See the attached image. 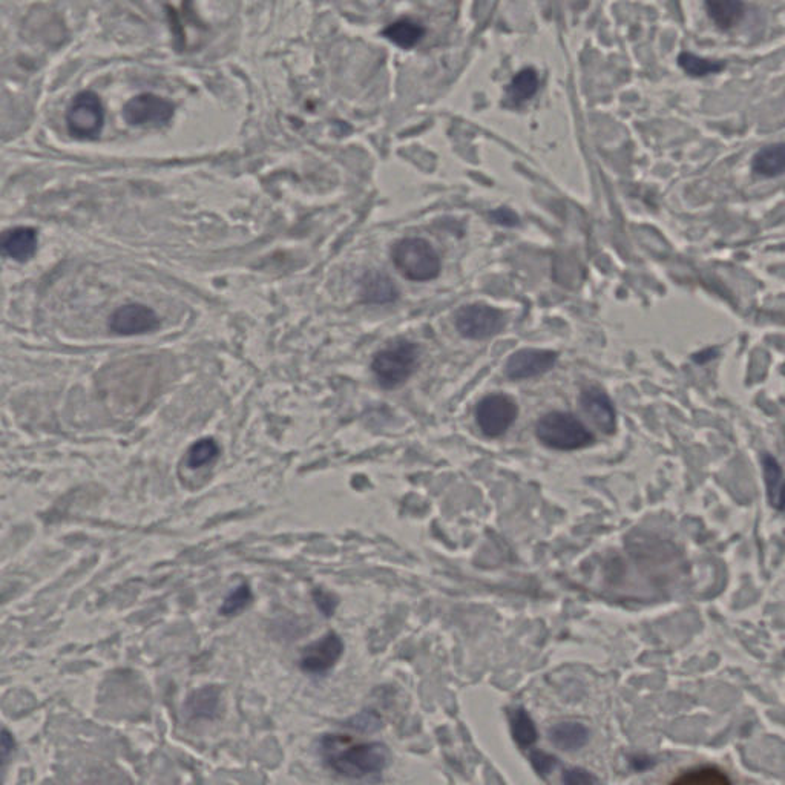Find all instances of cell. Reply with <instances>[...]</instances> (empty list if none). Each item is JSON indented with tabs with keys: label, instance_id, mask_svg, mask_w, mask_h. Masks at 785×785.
<instances>
[{
	"label": "cell",
	"instance_id": "cell-1",
	"mask_svg": "<svg viewBox=\"0 0 785 785\" xmlns=\"http://www.w3.org/2000/svg\"><path fill=\"white\" fill-rule=\"evenodd\" d=\"M319 753L330 770L345 778L379 775L391 763V753L385 744L359 743L352 736L341 733L322 736Z\"/></svg>",
	"mask_w": 785,
	"mask_h": 785
},
{
	"label": "cell",
	"instance_id": "cell-2",
	"mask_svg": "<svg viewBox=\"0 0 785 785\" xmlns=\"http://www.w3.org/2000/svg\"><path fill=\"white\" fill-rule=\"evenodd\" d=\"M536 436L545 447L559 451L582 450L594 444L595 437L574 414L551 411L539 419Z\"/></svg>",
	"mask_w": 785,
	"mask_h": 785
},
{
	"label": "cell",
	"instance_id": "cell-3",
	"mask_svg": "<svg viewBox=\"0 0 785 785\" xmlns=\"http://www.w3.org/2000/svg\"><path fill=\"white\" fill-rule=\"evenodd\" d=\"M396 269L410 281L427 283L441 275V257L424 238H404L391 249Z\"/></svg>",
	"mask_w": 785,
	"mask_h": 785
},
{
	"label": "cell",
	"instance_id": "cell-4",
	"mask_svg": "<svg viewBox=\"0 0 785 785\" xmlns=\"http://www.w3.org/2000/svg\"><path fill=\"white\" fill-rule=\"evenodd\" d=\"M419 361V347L413 342L395 341L387 349L376 353L372 362V370L379 384L384 388L399 387L416 372Z\"/></svg>",
	"mask_w": 785,
	"mask_h": 785
},
{
	"label": "cell",
	"instance_id": "cell-5",
	"mask_svg": "<svg viewBox=\"0 0 785 785\" xmlns=\"http://www.w3.org/2000/svg\"><path fill=\"white\" fill-rule=\"evenodd\" d=\"M105 123V109L96 92L83 91L74 97L66 112L69 134L79 140H96Z\"/></svg>",
	"mask_w": 785,
	"mask_h": 785
},
{
	"label": "cell",
	"instance_id": "cell-6",
	"mask_svg": "<svg viewBox=\"0 0 785 785\" xmlns=\"http://www.w3.org/2000/svg\"><path fill=\"white\" fill-rule=\"evenodd\" d=\"M519 416V405L505 393L485 396L476 407V422L480 431L491 439L503 436Z\"/></svg>",
	"mask_w": 785,
	"mask_h": 785
},
{
	"label": "cell",
	"instance_id": "cell-7",
	"mask_svg": "<svg viewBox=\"0 0 785 785\" xmlns=\"http://www.w3.org/2000/svg\"><path fill=\"white\" fill-rule=\"evenodd\" d=\"M454 324L464 338H493L505 329V313L487 304H470L457 310Z\"/></svg>",
	"mask_w": 785,
	"mask_h": 785
},
{
	"label": "cell",
	"instance_id": "cell-8",
	"mask_svg": "<svg viewBox=\"0 0 785 785\" xmlns=\"http://www.w3.org/2000/svg\"><path fill=\"white\" fill-rule=\"evenodd\" d=\"M175 106L155 94H140L123 108L126 122L134 126L165 125L174 117Z\"/></svg>",
	"mask_w": 785,
	"mask_h": 785
},
{
	"label": "cell",
	"instance_id": "cell-9",
	"mask_svg": "<svg viewBox=\"0 0 785 785\" xmlns=\"http://www.w3.org/2000/svg\"><path fill=\"white\" fill-rule=\"evenodd\" d=\"M557 359L559 355L552 350H519L506 361L505 373L511 381L536 378L548 373L556 365Z\"/></svg>",
	"mask_w": 785,
	"mask_h": 785
},
{
	"label": "cell",
	"instance_id": "cell-10",
	"mask_svg": "<svg viewBox=\"0 0 785 785\" xmlns=\"http://www.w3.org/2000/svg\"><path fill=\"white\" fill-rule=\"evenodd\" d=\"M111 330L117 335L134 336L154 332L160 327V319L154 310L143 304H126L112 313L109 319Z\"/></svg>",
	"mask_w": 785,
	"mask_h": 785
},
{
	"label": "cell",
	"instance_id": "cell-11",
	"mask_svg": "<svg viewBox=\"0 0 785 785\" xmlns=\"http://www.w3.org/2000/svg\"><path fill=\"white\" fill-rule=\"evenodd\" d=\"M344 652V643L335 632H329L315 643L304 648L301 667L307 674H324L330 671Z\"/></svg>",
	"mask_w": 785,
	"mask_h": 785
},
{
	"label": "cell",
	"instance_id": "cell-12",
	"mask_svg": "<svg viewBox=\"0 0 785 785\" xmlns=\"http://www.w3.org/2000/svg\"><path fill=\"white\" fill-rule=\"evenodd\" d=\"M580 407L588 416L589 421L605 434H614L617 430V413L611 398L606 391L598 387H586L580 393Z\"/></svg>",
	"mask_w": 785,
	"mask_h": 785
},
{
	"label": "cell",
	"instance_id": "cell-13",
	"mask_svg": "<svg viewBox=\"0 0 785 785\" xmlns=\"http://www.w3.org/2000/svg\"><path fill=\"white\" fill-rule=\"evenodd\" d=\"M37 250V230L33 227H14L0 234V255L25 263Z\"/></svg>",
	"mask_w": 785,
	"mask_h": 785
},
{
	"label": "cell",
	"instance_id": "cell-14",
	"mask_svg": "<svg viewBox=\"0 0 785 785\" xmlns=\"http://www.w3.org/2000/svg\"><path fill=\"white\" fill-rule=\"evenodd\" d=\"M399 298L398 287L390 276L370 270L362 276L361 299L365 304H390Z\"/></svg>",
	"mask_w": 785,
	"mask_h": 785
},
{
	"label": "cell",
	"instance_id": "cell-15",
	"mask_svg": "<svg viewBox=\"0 0 785 785\" xmlns=\"http://www.w3.org/2000/svg\"><path fill=\"white\" fill-rule=\"evenodd\" d=\"M549 741H551L557 749L565 750V752H575L586 746L589 741V730L583 724L574 723V721H565V723L554 724L548 730Z\"/></svg>",
	"mask_w": 785,
	"mask_h": 785
},
{
	"label": "cell",
	"instance_id": "cell-16",
	"mask_svg": "<svg viewBox=\"0 0 785 785\" xmlns=\"http://www.w3.org/2000/svg\"><path fill=\"white\" fill-rule=\"evenodd\" d=\"M707 13L721 30H730L744 16L743 0H706Z\"/></svg>",
	"mask_w": 785,
	"mask_h": 785
},
{
	"label": "cell",
	"instance_id": "cell-17",
	"mask_svg": "<svg viewBox=\"0 0 785 785\" xmlns=\"http://www.w3.org/2000/svg\"><path fill=\"white\" fill-rule=\"evenodd\" d=\"M753 171L763 177H778L785 171L784 143L766 146L753 157Z\"/></svg>",
	"mask_w": 785,
	"mask_h": 785
},
{
	"label": "cell",
	"instance_id": "cell-18",
	"mask_svg": "<svg viewBox=\"0 0 785 785\" xmlns=\"http://www.w3.org/2000/svg\"><path fill=\"white\" fill-rule=\"evenodd\" d=\"M424 34V27L411 19L398 20L384 30V36L402 50H410L413 46L418 45Z\"/></svg>",
	"mask_w": 785,
	"mask_h": 785
},
{
	"label": "cell",
	"instance_id": "cell-19",
	"mask_svg": "<svg viewBox=\"0 0 785 785\" xmlns=\"http://www.w3.org/2000/svg\"><path fill=\"white\" fill-rule=\"evenodd\" d=\"M539 91V76H537L536 69L525 68L516 74L510 88H508V97L511 102L520 105L526 100L533 99L536 92Z\"/></svg>",
	"mask_w": 785,
	"mask_h": 785
},
{
	"label": "cell",
	"instance_id": "cell-20",
	"mask_svg": "<svg viewBox=\"0 0 785 785\" xmlns=\"http://www.w3.org/2000/svg\"><path fill=\"white\" fill-rule=\"evenodd\" d=\"M764 477H766L769 502L776 510H782V468L772 454L763 456Z\"/></svg>",
	"mask_w": 785,
	"mask_h": 785
},
{
	"label": "cell",
	"instance_id": "cell-21",
	"mask_svg": "<svg viewBox=\"0 0 785 785\" xmlns=\"http://www.w3.org/2000/svg\"><path fill=\"white\" fill-rule=\"evenodd\" d=\"M511 732H513L514 741L522 749H528L537 741L536 724L522 707L511 713Z\"/></svg>",
	"mask_w": 785,
	"mask_h": 785
},
{
	"label": "cell",
	"instance_id": "cell-22",
	"mask_svg": "<svg viewBox=\"0 0 785 785\" xmlns=\"http://www.w3.org/2000/svg\"><path fill=\"white\" fill-rule=\"evenodd\" d=\"M678 63L681 68L692 77H704L709 74H717L723 71L726 63L721 60L704 59V57L695 56V54L683 53L678 57Z\"/></svg>",
	"mask_w": 785,
	"mask_h": 785
},
{
	"label": "cell",
	"instance_id": "cell-23",
	"mask_svg": "<svg viewBox=\"0 0 785 785\" xmlns=\"http://www.w3.org/2000/svg\"><path fill=\"white\" fill-rule=\"evenodd\" d=\"M218 454H220V447H218L217 442L212 437H206V439H200V441L195 442L189 448L186 462H188V467L191 470H198V468L206 467V465L214 462Z\"/></svg>",
	"mask_w": 785,
	"mask_h": 785
},
{
	"label": "cell",
	"instance_id": "cell-24",
	"mask_svg": "<svg viewBox=\"0 0 785 785\" xmlns=\"http://www.w3.org/2000/svg\"><path fill=\"white\" fill-rule=\"evenodd\" d=\"M729 778L717 767H701V769L684 772L680 778L674 779V784L689 785H723L729 784Z\"/></svg>",
	"mask_w": 785,
	"mask_h": 785
},
{
	"label": "cell",
	"instance_id": "cell-25",
	"mask_svg": "<svg viewBox=\"0 0 785 785\" xmlns=\"http://www.w3.org/2000/svg\"><path fill=\"white\" fill-rule=\"evenodd\" d=\"M253 595L252 589L247 583H243V585L237 586L234 591L230 592L226 598H224L223 605L220 608L221 615H237L238 612L243 611L246 609L247 606L252 603Z\"/></svg>",
	"mask_w": 785,
	"mask_h": 785
},
{
	"label": "cell",
	"instance_id": "cell-26",
	"mask_svg": "<svg viewBox=\"0 0 785 785\" xmlns=\"http://www.w3.org/2000/svg\"><path fill=\"white\" fill-rule=\"evenodd\" d=\"M218 707V694L217 690L204 689L198 690L195 697L192 698V710H194L197 717H212Z\"/></svg>",
	"mask_w": 785,
	"mask_h": 785
},
{
	"label": "cell",
	"instance_id": "cell-27",
	"mask_svg": "<svg viewBox=\"0 0 785 785\" xmlns=\"http://www.w3.org/2000/svg\"><path fill=\"white\" fill-rule=\"evenodd\" d=\"M531 764H533L534 770L539 773L540 776L546 778V776L551 775L554 770H556L557 758L554 756L548 755L545 752H533L531 753Z\"/></svg>",
	"mask_w": 785,
	"mask_h": 785
},
{
	"label": "cell",
	"instance_id": "cell-28",
	"mask_svg": "<svg viewBox=\"0 0 785 785\" xmlns=\"http://www.w3.org/2000/svg\"><path fill=\"white\" fill-rule=\"evenodd\" d=\"M14 746L16 743H14L13 735L8 730L0 729V781H2V775H4Z\"/></svg>",
	"mask_w": 785,
	"mask_h": 785
},
{
	"label": "cell",
	"instance_id": "cell-29",
	"mask_svg": "<svg viewBox=\"0 0 785 785\" xmlns=\"http://www.w3.org/2000/svg\"><path fill=\"white\" fill-rule=\"evenodd\" d=\"M313 598H315V603L316 606H318L319 611H321L322 614L327 615V617H332L336 606H338V598H336L335 595L329 594V592L321 591V589H316Z\"/></svg>",
	"mask_w": 785,
	"mask_h": 785
},
{
	"label": "cell",
	"instance_id": "cell-30",
	"mask_svg": "<svg viewBox=\"0 0 785 785\" xmlns=\"http://www.w3.org/2000/svg\"><path fill=\"white\" fill-rule=\"evenodd\" d=\"M490 218L494 223L503 227H516L520 224L519 215L511 211L510 207H499L496 211L491 212Z\"/></svg>",
	"mask_w": 785,
	"mask_h": 785
},
{
	"label": "cell",
	"instance_id": "cell-31",
	"mask_svg": "<svg viewBox=\"0 0 785 785\" xmlns=\"http://www.w3.org/2000/svg\"><path fill=\"white\" fill-rule=\"evenodd\" d=\"M562 781L565 784L580 785V784H594L598 779L592 776L591 773L583 769H568L563 772Z\"/></svg>",
	"mask_w": 785,
	"mask_h": 785
},
{
	"label": "cell",
	"instance_id": "cell-32",
	"mask_svg": "<svg viewBox=\"0 0 785 785\" xmlns=\"http://www.w3.org/2000/svg\"><path fill=\"white\" fill-rule=\"evenodd\" d=\"M710 358H713L712 350H706V352H701L694 356V359L698 364H706Z\"/></svg>",
	"mask_w": 785,
	"mask_h": 785
}]
</instances>
